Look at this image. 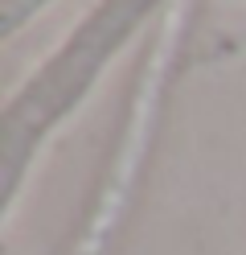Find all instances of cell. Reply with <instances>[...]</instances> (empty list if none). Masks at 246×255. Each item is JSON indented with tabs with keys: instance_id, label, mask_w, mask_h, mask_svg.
Instances as JSON below:
<instances>
[]
</instances>
